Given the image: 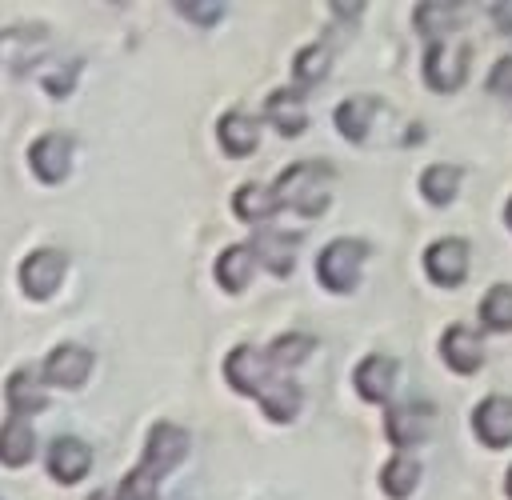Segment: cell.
<instances>
[{
	"label": "cell",
	"mask_w": 512,
	"mask_h": 500,
	"mask_svg": "<svg viewBox=\"0 0 512 500\" xmlns=\"http://www.w3.org/2000/svg\"><path fill=\"white\" fill-rule=\"evenodd\" d=\"M468 56L472 48L468 44H448V40H432L428 44V56H424V80L428 88L436 92H456L468 76Z\"/></svg>",
	"instance_id": "3957f363"
},
{
	"label": "cell",
	"mask_w": 512,
	"mask_h": 500,
	"mask_svg": "<svg viewBox=\"0 0 512 500\" xmlns=\"http://www.w3.org/2000/svg\"><path fill=\"white\" fill-rule=\"evenodd\" d=\"M312 348H316V340L308 332H284V336L272 340L268 360H272V368H296L300 360L312 356Z\"/></svg>",
	"instance_id": "4316f807"
},
{
	"label": "cell",
	"mask_w": 512,
	"mask_h": 500,
	"mask_svg": "<svg viewBox=\"0 0 512 500\" xmlns=\"http://www.w3.org/2000/svg\"><path fill=\"white\" fill-rule=\"evenodd\" d=\"M32 456H36V432H32V424L24 416H8L0 424V464L20 468Z\"/></svg>",
	"instance_id": "e0dca14e"
},
{
	"label": "cell",
	"mask_w": 512,
	"mask_h": 500,
	"mask_svg": "<svg viewBox=\"0 0 512 500\" xmlns=\"http://www.w3.org/2000/svg\"><path fill=\"white\" fill-rule=\"evenodd\" d=\"M504 216H508V228H512V200H508V208H504Z\"/></svg>",
	"instance_id": "836d02e7"
},
{
	"label": "cell",
	"mask_w": 512,
	"mask_h": 500,
	"mask_svg": "<svg viewBox=\"0 0 512 500\" xmlns=\"http://www.w3.org/2000/svg\"><path fill=\"white\" fill-rule=\"evenodd\" d=\"M156 476L152 472H144L140 464L120 480V492H116V500H156Z\"/></svg>",
	"instance_id": "f546056e"
},
{
	"label": "cell",
	"mask_w": 512,
	"mask_h": 500,
	"mask_svg": "<svg viewBox=\"0 0 512 500\" xmlns=\"http://www.w3.org/2000/svg\"><path fill=\"white\" fill-rule=\"evenodd\" d=\"M456 188H460V168H456V164H432V168H424V176H420V192H424V200H432V204H448V200L456 196Z\"/></svg>",
	"instance_id": "484cf974"
},
{
	"label": "cell",
	"mask_w": 512,
	"mask_h": 500,
	"mask_svg": "<svg viewBox=\"0 0 512 500\" xmlns=\"http://www.w3.org/2000/svg\"><path fill=\"white\" fill-rule=\"evenodd\" d=\"M64 268H68V260H64L60 248H36V252L24 256V264H20V288H24L32 300H48V296L60 288Z\"/></svg>",
	"instance_id": "8992f818"
},
{
	"label": "cell",
	"mask_w": 512,
	"mask_h": 500,
	"mask_svg": "<svg viewBox=\"0 0 512 500\" xmlns=\"http://www.w3.org/2000/svg\"><path fill=\"white\" fill-rule=\"evenodd\" d=\"M368 256L364 240H332L320 256H316V280L328 292H352L360 280V264Z\"/></svg>",
	"instance_id": "7a4b0ae2"
},
{
	"label": "cell",
	"mask_w": 512,
	"mask_h": 500,
	"mask_svg": "<svg viewBox=\"0 0 512 500\" xmlns=\"http://www.w3.org/2000/svg\"><path fill=\"white\" fill-rule=\"evenodd\" d=\"M300 400H304V396H300V384H296V380H288V376H276V380L268 384V392L260 396L264 412H268L272 420H280V424H284V420H292V416L300 412Z\"/></svg>",
	"instance_id": "cb8c5ba5"
},
{
	"label": "cell",
	"mask_w": 512,
	"mask_h": 500,
	"mask_svg": "<svg viewBox=\"0 0 512 500\" xmlns=\"http://www.w3.org/2000/svg\"><path fill=\"white\" fill-rule=\"evenodd\" d=\"M416 484H420V464H416L412 456H404V452H396V456L384 464V472H380V488H384L392 500H404Z\"/></svg>",
	"instance_id": "d4e9b609"
},
{
	"label": "cell",
	"mask_w": 512,
	"mask_h": 500,
	"mask_svg": "<svg viewBox=\"0 0 512 500\" xmlns=\"http://www.w3.org/2000/svg\"><path fill=\"white\" fill-rule=\"evenodd\" d=\"M184 452H188V432L176 428V424H168V420H160V424H152V432H148V440H144L140 468L160 480V476H168V472L184 460Z\"/></svg>",
	"instance_id": "277c9868"
},
{
	"label": "cell",
	"mask_w": 512,
	"mask_h": 500,
	"mask_svg": "<svg viewBox=\"0 0 512 500\" xmlns=\"http://www.w3.org/2000/svg\"><path fill=\"white\" fill-rule=\"evenodd\" d=\"M296 240L300 236H288V232H276V228H260L252 236V260H260L272 276H288L292 264H296Z\"/></svg>",
	"instance_id": "8fae6325"
},
{
	"label": "cell",
	"mask_w": 512,
	"mask_h": 500,
	"mask_svg": "<svg viewBox=\"0 0 512 500\" xmlns=\"http://www.w3.org/2000/svg\"><path fill=\"white\" fill-rule=\"evenodd\" d=\"M252 248L248 244H228L220 256H216V284L224 292H244V284L252 280Z\"/></svg>",
	"instance_id": "d6986e66"
},
{
	"label": "cell",
	"mask_w": 512,
	"mask_h": 500,
	"mask_svg": "<svg viewBox=\"0 0 512 500\" xmlns=\"http://www.w3.org/2000/svg\"><path fill=\"white\" fill-rule=\"evenodd\" d=\"M504 488H508V496H512V468H508V480H504Z\"/></svg>",
	"instance_id": "e575fe53"
},
{
	"label": "cell",
	"mask_w": 512,
	"mask_h": 500,
	"mask_svg": "<svg viewBox=\"0 0 512 500\" xmlns=\"http://www.w3.org/2000/svg\"><path fill=\"white\" fill-rule=\"evenodd\" d=\"M88 464H92V448L84 440H76V436L52 440V448H48V472H52V480L76 484L88 472Z\"/></svg>",
	"instance_id": "9a60e30c"
},
{
	"label": "cell",
	"mask_w": 512,
	"mask_h": 500,
	"mask_svg": "<svg viewBox=\"0 0 512 500\" xmlns=\"http://www.w3.org/2000/svg\"><path fill=\"white\" fill-rule=\"evenodd\" d=\"M276 196L268 184H240L236 196H232V212L244 220V224H264L276 216Z\"/></svg>",
	"instance_id": "7402d4cb"
},
{
	"label": "cell",
	"mask_w": 512,
	"mask_h": 500,
	"mask_svg": "<svg viewBox=\"0 0 512 500\" xmlns=\"http://www.w3.org/2000/svg\"><path fill=\"white\" fill-rule=\"evenodd\" d=\"M472 428L488 448L512 444V396H488L472 412Z\"/></svg>",
	"instance_id": "9c48e42d"
},
{
	"label": "cell",
	"mask_w": 512,
	"mask_h": 500,
	"mask_svg": "<svg viewBox=\"0 0 512 500\" xmlns=\"http://www.w3.org/2000/svg\"><path fill=\"white\" fill-rule=\"evenodd\" d=\"M88 500H108V496H104V492H92V496H88Z\"/></svg>",
	"instance_id": "d590c367"
},
{
	"label": "cell",
	"mask_w": 512,
	"mask_h": 500,
	"mask_svg": "<svg viewBox=\"0 0 512 500\" xmlns=\"http://www.w3.org/2000/svg\"><path fill=\"white\" fill-rule=\"evenodd\" d=\"M480 320L492 332H508L512 328V284H492L480 300Z\"/></svg>",
	"instance_id": "83f0119b"
},
{
	"label": "cell",
	"mask_w": 512,
	"mask_h": 500,
	"mask_svg": "<svg viewBox=\"0 0 512 500\" xmlns=\"http://www.w3.org/2000/svg\"><path fill=\"white\" fill-rule=\"evenodd\" d=\"M216 136H220L224 152H232V156H248V152L260 144V124H256L252 116H244V112H228V116H220Z\"/></svg>",
	"instance_id": "44dd1931"
},
{
	"label": "cell",
	"mask_w": 512,
	"mask_h": 500,
	"mask_svg": "<svg viewBox=\"0 0 512 500\" xmlns=\"http://www.w3.org/2000/svg\"><path fill=\"white\" fill-rule=\"evenodd\" d=\"M488 88H492L496 96L512 100V56H500V60H496V68L488 72Z\"/></svg>",
	"instance_id": "4dcf8cb0"
},
{
	"label": "cell",
	"mask_w": 512,
	"mask_h": 500,
	"mask_svg": "<svg viewBox=\"0 0 512 500\" xmlns=\"http://www.w3.org/2000/svg\"><path fill=\"white\" fill-rule=\"evenodd\" d=\"M184 16H192V20H200V24H216L220 16H224V4H204V0H196V4H176Z\"/></svg>",
	"instance_id": "1f68e13d"
},
{
	"label": "cell",
	"mask_w": 512,
	"mask_h": 500,
	"mask_svg": "<svg viewBox=\"0 0 512 500\" xmlns=\"http://www.w3.org/2000/svg\"><path fill=\"white\" fill-rule=\"evenodd\" d=\"M456 16H460V4H448V0H424V4L412 12L416 32H424V36H432V40H440L444 32H452V28H456Z\"/></svg>",
	"instance_id": "603a6c76"
},
{
	"label": "cell",
	"mask_w": 512,
	"mask_h": 500,
	"mask_svg": "<svg viewBox=\"0 0 512 500\" xmlns=\"http://www.w3.org/2000/svg\"><path fill=\"white\" fill-rule=\"evenodd\" d=\"M4 396H8V408H12V416H28V412H40V408H48L44 376H36V372H28V368H20V372H12V376H8V388H4Z\"/></svg>",
	"instance_id": "ac0fdd59"
},
{
	"label": "cell",
	"mask_w": 512,
	"mask_h": 500,
	"mask_svg": "<svg viewBox=\"0 0 512 500\" xmlns=\"http://www.w3.org/2000/svg\"><path fill=\"white\" fill-rule=\"evenodd\" d=\"M292 68H296V80L300 84H320L328 76V68H332V56H328L324 44H308V48H300V56H296Z\"/></svg>",
	"instance_id": "f1b7e54d"
},
{
	"label": "cell",
	"mask_w": 512,
	"mask_h": 500,
	"mask_svg": "<svg viewBox=\"0 0 512 500\" xmlns=\"http://www.w3.org/2000/svg\"><path fill=\"white\" fill-rule=\"evenodd\" d=\"M432 428V408L428 404H392L384 412V432L396 448H408V444H420Z\"/></svg>",
	"instance_id": "30bf717a"
},
{
	"label": "cell",
	"mask_w": 512,
	"mask_h": 500,
	"mask_svg": "<svg viewBox=\"0 0 512 500\" xmlns=\"http://www.w3.org/2000/svg\"><path fill=\"white\" fill-rule=\"evenodd\" d=\"M440 356L448 360V368L468 376V372H476L484 364V344H480V336L468 324H452L444 332V340H440Z\"/></svg>",
	"instance_id": "4fadbf2b"
},
{
	"label": "cell",
	"mask_w": 512,
	"mask_h": 500,
	"mask_svg": "<svg viewBox=\"0 0 512 500\" xmlns=\"http://www.w3.org/2000/svg\"><path fill=\"white\" fill-rule=\"evenodd\" d=\"M264 116L276 124L280 136H300L308 128V112H304V92L300 88H280L268 96Z\"/></svg>",
	"instance_id": "2e32d148"
},
{
	"label": "cell",
	"mask_w": 512,
	"mask_h": 500,
	"mask_svg": "<svg viewBox=\"0 0 512 500\" xmlns=\"http://www.w3.org/2000/svg\"><path fill=\"white\" fill-rule=\"evenodd\" d=\"M28 160H32V172H36L44 184H60V180L68 176V164H72V136H64V132L40 136V140L32 144Z\"/></svg>",
	"instance_id": "ba28073f"
},
{
	"label": "cell",
	"mask_w": 512,
	"mask_h": 500,
	"mask_svg": "<svg viewBox=\"0 0 512 500\" xmlns=\"http://www.w3.org/2000/svg\"><path fill=\"white\" fill-rule=\"evenodd\" d=\"M224 376H228V384H232L236 392H248V396H264L268 384L276 380L268 352H256V348H248V344H240V348L224 360Z\"/></svg>",
	"instance_id": "5b68a950"
},
{
	"label": "cell",
	"mask_w": 512,
	"mask_h": 500,
	"mask_svg": "<svg viewBox=\"0 0 512 500\" xmlns=\"http://www.w3.org/2000/svg\"><path fill=\"white\" fill-rule=\"evenodd\" d=\"M328 180H332L328 164L300 160V164L280 172V180L272 184V196H276L280 208H292L300 216H324V208H328Z\"/></svg>",
	"instance_id": "6da1fadb"
},
{
	"label": "cell",
	"mask_w": 512,
	"mask_h": 500,
	"mask_svg": "<svg viewBox=\"0 0 512 500\" xmlns=\"http://www.w3.org/2000/svg\"><path fill=\"white\" fill-rule=\"evenodd\" d=\"M352 384H356V392H360L364 400H372V404L388 400V396H392V384H396V360H392V356H384V352L364 356V360L356 364Z\"/></svg>",
	"instance_id": "5bb4252c"
},
{
	"label": "cell",
	"mask_w": 512,
	"mask_h": 500,
	"mask_svg": "<svg viewBox=\"0 0 512 500\" xmlns=\"http://www.w3.org/2000/svg\"><path fill=\"white\" fill-rule=\"evenodd\" d=\"M376 108H380L376 96H348V100L336 108V128H340V136L360 144V140L368 136V128H372Z\"/></svg>",
	"instance_id": "ffe728a7"
},
{
	"label": "cell",
	"mask_w": 512,
	"mask_h": 500,
	"mask_svg": "<svg viewBox=\"0 0 512 500\" xmlns=\"http://www.w3.org/2000/svg\"><path fill=\"white\" fill-rule=\"evenodd\" d=\"M88 372H92V352L80 344H60L44 360V384H56V388H80Z\"/></svg>",
	"instance_id": "52a82bcc"
},
{
	"label": "cell",
	"mask_w": 512,
	"mask_h": 500,
	"mask_svg": "<svg viewBox=\"0 0 512 500\" xmlns=\"http://www.w3.org/2000/svg\"><path fill=\"white\" fill-rule=\"evenodd\" d=\"M424 268H428V276H432L436 284H448V288L460 284L464 272H468V244L456 240V236L436 240V244L424 252Z\"/></svg>",
	"instance_id": "7c38bea8"
},
{
	"label": "cell",
	"mask_w": 512,
	"mask_h": 500,
	"mask_svg": "<svg viewBox=\"0 0 512 500\" xmlns=\"http://www.w3.org/2000/svg\"><path fill=\"white\" fill-rule=\"evenodd\" d=\"M492 20L500 32H512V4H492Z\"/></svg>",
	"instance_id": "d6a6232c"
}]
</instances>
